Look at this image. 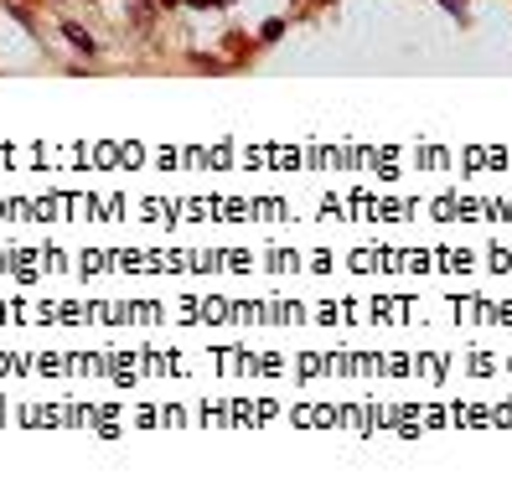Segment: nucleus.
Segmentation results:
<instances>
[{
	"instance_id": "1",
	"label": "nucleus",
	"mask_w": 512,
	"mask_h": 491,
	"mask_svg": "<svg viewBox=\"0 0 512 491\" xmlns=\"http://www.w3.org/2000/svg\"><path fill=\"white\" fill-rule=\"evenodd\" d=\"M63 37H68V42H73V47H78L83 57H94V52H99V47H94V37H88V32H83V26H73V21L63 26Z\"/></svg>"
}]
</instances>
